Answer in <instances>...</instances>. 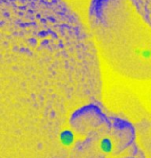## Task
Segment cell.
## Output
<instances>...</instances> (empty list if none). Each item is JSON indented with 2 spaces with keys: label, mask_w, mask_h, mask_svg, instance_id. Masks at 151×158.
Segmentation results:
<instances>
[{
  "label": "cell",
  "mask_w": 151,
  "mask_h": 158,
  "mask_svg": "<svg viewBox=\"0 0 151 158\" xmlns=\"http://www.w3.org/2000/svg\"><path fill=\"white\" fill-rule=\"evenodd\" d=\"M113 148H114V144L110 138L105 137L101 139L100 141V149L101 152L105 154H109L113 151Z\"/></svg>",
  "instance_id": "6da1fadb"
},
{
  "label": "cell",
  "mask_w": 151,
  "mask_h": 158,
  "mask_svg": "<svg viewBox=\"0 0 151 158\" xmlns=\"http://www.w3.org/2000/svg\"><path fill=\"white\" fill-rule=\"evenodd\" d=\"M60 139H61V142L62 145L68 147V146H70L73 143L74 136H73L70 131H63L60 135Z\"/></svg>",
  "instance_id": "7a4b0ae2"
}]
</instances>
